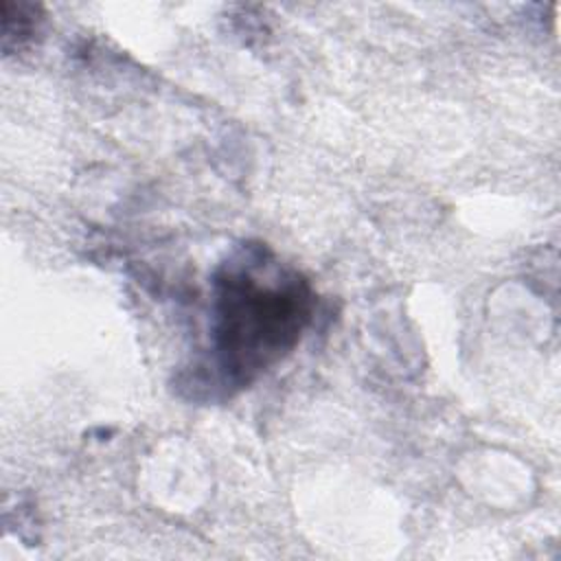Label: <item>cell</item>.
Masks as SVG:
<instances>
[{"instance_id":"6da1fadb","label":"cell","mask_w":561,"mask_h":561,"mask_svg":"<svg viewBox=\"0 0 561 561\" xmlns=\"http://www.w3.org/2000/svg\"><path fill=\"white\" fill-rule=\"evenodd\" d=\"M313 294L263 245L245 243L213 278V351L226 386L245 388L280 362L311 320Z\"/></svg>"},{"instance_id":"7a4b0ae2","label":"cell","mask_w":561,"mask_h":561,"mask_svg":"<svg viewBox=\"0 0 561 561\" xmlns=\"http://www.w3.org/2000/svg\"><path fill=\"white\" fill-rule=\"evenodd\" d=\"M2 46L4 50L11 48V42L15 48L24 46L35 33L37 24L42 20L39 7L28 2H11L2 0Z\"/></svg>"}]
</instances>
